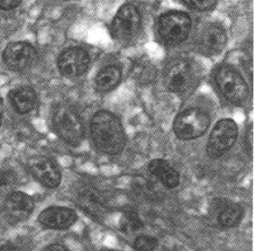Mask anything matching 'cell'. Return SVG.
Segmentation results:
<instances>
[{
  "label": "cell",
  "instance_id": "obj_2",
  "mask_svg": "<svg viewBox=\"0 0 254 251\" xmlns=\"http://www.w3.org/2000/svg\"><path fill=\"white\" fill-rule=\"evenodd\" d=\"M210 124V118L204 111L190 108L183 111L175 118L174 131L179 139L189 141L205 133Z\"/></svg>",
  "mask_w": 254,
  "mask_h": 251
},
{
  "label": "cell",
  "instance_id": "obj_25",
  "mask_svg": "<svg viewBox=\"0 0 254 251\" xmlns=\"http://www.w3.org/2000/svg\"><path fill=\"white\" fill-rule=\"evenodd\" d=\"M246 144L249 146L250 150H252V146H253V128L252 127L248 131L247 135H246Z\"/></svg>",
  "mask_w": 254,
  "mask_h": 251
},
{
  "label": "cell",
  "instance_id": "obj_20",
  "mask_svg": "<svg viewBox=\"0 0 254 251\" xmlns=\"http://www.w3.org/2000/svg\"><path fill=\"white\" fill-rule=\"evenodd\" d=\"M120 229L127 235H133L144 228L142 220L138 214L132 211L125 212L120 220Z\"/></svg>",
  "mask_w": 254,
  "mask_h": 251
},
{
  "label": "cell",
  "instance_id": "obj_16",
  "mask_svg": "<svg viewBox=\"0 0 254 251\" xmlns=\"http://www.w3.org/2000/svg\"><path fill=\"white\" fill-rule=\"evenodd\" d=\"M149 170L167 188L174 189L179 184V173L167 161L163 159L152 160L149 165Z\"/></svg>",
  "mask_w": 254,
  "mask_h": 251
},
{
  "label": "cell",
  "instance_id": "obj_18",
  "mask_svg": "<svg viewBox=\"0 0 254 251\" xmlns=\"http://www.w3.org/2000/svg\"><path fill=\"white\" fill-rule=\"evenodd\" d=\"M121 79V72L117 66H109L103 69L95 78L99 91L106 92L115 88Z\"/></svg>",
  "mask_w": 254,
  "mask_h": 251
},
{
  "label": "cell",
  "instance_id": "obj_23",
  "mask_svg": "<svg viewBox=\"0 0 254 251\" xmlns=\"http://www.w3.org/2000/svg\"><path fill=\"white\" fill-rule=\"evenodd\" d=\"M189 7L199 11L210 10L216 4L217 0H183Z\"/></svg>",
  "mask_w": 254,
  "mask_h": 251
},
{
  "label": "cell",
  "instance_id": "obj_4",
  "mask_svg": "<svg viewBox=\"0 0 254 251\" xmlns=\"http://www.w3.org/2000/svg\"><path fill=\"white\" fill-rule=\"evenodd\" d=\"M191 25L189 15L182 12H170L160 18L158 32L166 43L175 45L186 39Z\"/></svg>",
  "mask_w": 254,
  "mask_h": 251
},
{
  "label": "cell",
  "instance_id": "obj_12",
  "mask_svg": "<svg viewBox=\"0 0 254 251\" xmlns=\"http://www.w3.org/2000/svg\"><path fill=\"white\" fill-rule=\"evenodd\" d=\"M75 198L77 204L84 212L95 218H99L106 211L104 198L96 189L90 186L79 187Z\"/></svg>",
  "mask_w": 254,
  "mask_h": 251
},
{
  "label": "cell",
  "instance_id": "obj_1",
  "mask_svg": "<svg viewBox=\"0 0 254 251\" xmlns=\"http://www.w3.org/2000/svg\"><path fill=\"white\" fill-rule=\"evenodd\" d=\"M91 134L97 147L104 153L116 155L126 144L124 131L118 118L107 111L97 112L91 122Z\"/></svg>",
  "mask_w": 254,
  "mask_h": 251
},
{
  "label": "cell",
  "instance_id": "obj_27",
  "mask_svg": "<svg viewBox=\"0 0 254 251\" xmlns=\"http://www.w3.org/2000/svg\"><path fill=\"white\" fill-rule=\"evenodd\" d=\"M0 251H19L16 248L11 246H4L0 249Z\"/></svg>",
  "mask_w": 254,
  "mask_h": 251
},
{
  "label": "cell",
  "instance_id": "obj_19",
  "mask_svg": "<svg viewBox=\"0 0 254 251\" xmlns=\"http://www.w3.org/2000/svg\"><path fill=\"white\" fill-rule=\"evenodd\" d=\"M243 215V208L239 204H229L221 209L218 220L225 227H232L240 223Z\"/></svg>",
  "mask_w": 254,
  "mask_h": 251
},
{
  "label": "cell",
  "instance_id": "obj_10",
  "mask_svg": "<svg viewBox=\"0 0 254 251\" xmlns=\"http://www.w3.org/2000/svg\"><path fill=\"white\" fill-rule=\"evenodd\" d=\"M165 81L170 91L182 93L191 87L194 81V74L189 63L180 61L170 68Z\"/></svg>",
  "mask_w": 254,
  "mask_h": 251
},
{
  "label": "cell",
  "instance_id": "obj_24",
  "mask_svg": "<svg viewBox=\"0 0 254 251\" xmlns=\"http://www.w3.org/2000/svg\"><path fill=\"white\" fill-rule=\"evenodd\" d=\"M22 0H0V8L3 10H12L18 7Z\"/></svg>",
  "mask_w": 254,
  "mask_h": 251
},
{
  "label": "cell",
  "instance_id": "obj_3",
  "mask_svg": "<svg viewBox=\"0 0 254 251\" xmlns=\"http://www.w3.org/2000/svg\"><path fill=\"white\" fill-rule=\"evenodd\" d=\"M53 123L58 135L69 144L76 146L84 138V126L79 116L66 106H61L55 111Z\"/></svg>",
  "mask_w": 254,
  "mask_h": 251
},
{
  "label": "cell",
  "instance_id": "obj_7",
  "mask_svg": "<svg viewBox=\"0 0 254 251\" xmlns=\"http://www.w3.org/2000/svg\"><path fill=\"white\" fill-rule=\"evenodd\" d=\"M141 23V16L136 7L131 4H125L112 21V35L117 39H130L139 30Z\"/></svg>",
  "mask_w": 254,
  "mask_h": 251
},
{
  "label": "cell",
  "instance_id": "obj_14",
  "mask_svg": "<svg viewBox=\"0 0 254 251\" xmlns=\"http://www.w3.org/2000/svg\"><path fill=\"white\" fill-rule=\"evenodd\" d=\"M33 208L32 198L23 192L11 194L5 203L6 213L17 221L27 219L32 213Z\"/></svg>",
  "mask_w": 254,
  "mask_h": 251
},
{
  "label": "cell",
  "instance_id": "obj_5",
  "mask_svg": "<svg viewBox=\"0 0 254 251\" xmlns=\"http://www.w3.org/2000/svg\"><path fill=\"white\" fill-rule=\"evenodd\" d=\"M216 83L225 98L233 104H242L247 98L249 90L246 81L233 68L224 66L219 69Z\"/></svg>",
  "mask_w": 254,
  "mask_h": 251
},
{
  "label": "cell",
  "instance_id": "obj_21",
  "mask_svg": "<svg viewBox=\"0 0 254 251\" xmlns=\"http://www.w3.org/2000/svg\"><path fill=\"white\" fill-rule=\"evenodd\" d=\"M16 184V177L13 172L9 170L0 171V195L10 193Z\"/></svg>",
  "mask_w": 254,
  "mask_h": 251
},
{
  "label": "cell",
  "instance_id": "obj_6",
  "mask_svg": "<svg viewBox=\"0 0 254 251\" xmlns=\"http://www.w3.org/2000/svg\"><path fill=\"white\" fill-rule=\"evenodd\" d=\"M238 134V126L233 120L223 119L217 123L207 143L209 156L212 159L223 156L235 144Z\"/></svg>",
  "mask_w": 254,
  "mask_h": 251
},
{
  "label": "cell",
  "instance_id": "obj_13",
  "mask_svg": "<svg viewBox=\"0 0 254 251\" xmlns=\"http://www.w3.org/2000/svg\"><path fill=\"white\" fill-rule=\"evenodd\" d=\"M77 215L74 211L64 207H50L40 215L43 225L52 229H67L74 224Z\"/></svg>",
  "mask_w": 254,
  "mask_h": 251
},
{
  "label": "cell",
  "instance_id": "obj_22",
  "mask_svg": "<svg viewBox=\"0 0 254 251\" xmlns=\"http://www.w3.org/2000/svg\"><path fill=\"white\" fill-rule=\"evenodd\" d=\"M158 240L150 236H140L135 240V249L138 251H152L158 246Z\"/></svg>",
  "mask_w": 254,
  "mask_h": 251
},
{
  "label": "cell",
  "instance_id": "obj_28",
  "mask_svg": "<svg viewBox=\"0 0 254 251\" xmlns=\"http://www.w3.org/2000/svg\"><path fill=\"white\" fill-rule=\"evenodd\" d=\"M1 121H2V115H1V112L0 111V126H1Z\"/></svg>",
  "mask_w": 254,
  "mask_h": 251
},
{
  "label": "cell",
  "instance_id": "obj_8",
  "mask_svg": "<svg viewBox=\"0 0 254 251\" xmlns=\"http://www.w3.org/2000/svg\"><path fill=\"white\" fill-rule=\"evenodd\" d=\"M88 54L81 48H70L64 51L58 58V64L62 74L67 77H77L84 74L88 68Z\"/></svg>",
  "mask_w": 254,
  "mask_h": 251
},
{
  "label": "cell",
  "instance_id": "obj_26",
  "mask_svg": "<svg viewBox=\"0 0 254 251\" xmlns=\"http://www.w3.org/2000/svg\"><path fill=\"white\" fill-rule=\"evenodd\" d=\"M45 251H68V250L61 245H52L49 246Z\"/></svg>",
  "mask_w": 254,
  "mask_h": 251
},
{
  "label": "cell",
  "instance_id": "obj_11",
  "mask_svg": "<svg viewBox=\"0 0 254 251\" xmlns=\"http://www.w3.org/2000/svg\"><path fill=\"white\" fill-rule=\"evenodd\" d=\"M34 176L45 187L55 188L60 185L61 174L53 162L44 157H34L30 161Z\"/></svg>",
  "mask_w": 254,
  "mask_h": 251
},
{
  "label": "cell",
  "instance_id": "obj_17",
  "mask_svg": "<svg viewBox=\"0 0 254 251\" xmlns=\"http://www.w3.org/2000/svg\"><path fill=\"white\" fill-rule=\"evenodd\" d=\"M10 98L15 110L19 113L25 114L33 109L36 101V95L30 87H21L13 90Z\"/></svg>",
  "mask_w": 254,
  "mask_h": 251
},
{
  "label": "cell",
  "instance_id": "obj_15",
  "mask_svg": "<svg viewBox=\"0 0 254 251\" xmlns=\"http://www.w3.org/2000/svg\"><path fill=\"white\" fill-rule=\"evenodd\" d=\"M226 43V34L218 26H209L201 34L200 45L201 49L209 55H216L224 49Z\"/></svg>",
  "mask_w": 254,
  "mask_h": 251
},
{
  "label": "cell",
  "instance_id": "obj_9",
  "mask_svg": "<svg viewBox=\"0 0 254 251\" xmlns=\"http://www.w3.org/2000/svg\"><path fill=\"white\" fill-rule=\"evenodd\" d=\"M4 62L13 70H23L30 67L36 58L35 49L24 42L9 44L3 55Z\"/></svg>",
  "mask_w": 254,
  "mask_h": 251
}]
</instances>
